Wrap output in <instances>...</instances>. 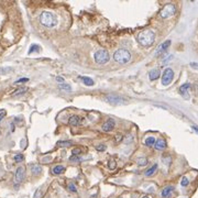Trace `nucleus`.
I'll use <instances>...</instances> for the list:
<instances>
[{
  "mask_svg": "<svg viewBox=\"0 0 198 198\" xmlns=\"http://www.w3.org/2000/svg\"><path fill=\"white\" fill-rule=\"evenodd\" d=\"M94 57H95L96 63L98 64H106L110 59L109 53H108V51H106V50L97 51V52L95 53V56H94Z\"/></svg>",
  "mask_w": 198,
  "mask_h": 198,
  "instance_id": "obj_5",
  "label": "nucleus"
},
{
  "mask_svg": "<svg viewBox=\"0 0 198 198\" xmlns=\"http://www.w3.org/2000/svg\"><path fill=\"white\" fill-rule=\"evenodd\" d=\"M190 67L198 69V63H190Z\"/></svg>",
  "mask_w": 198,
  "mask_h": 198,
  "instance_id": "obj_39",
  "label": "nucleus"
},
{
  "mask_svg": "<svg viewBox=\"0 0 198 198\" xmlns=\"http://www.w3.org/2000/svg\"><path fill=\"white\" fill-rule=\"evenodd\" d=\"M154 147H155L156 150H164L166 148V142H165L164 140H157L154 144Z\"/></svg>",
  "mask_w": 198,
  "mask_h": 198,
  "instance_id": "obj_14",
  "label": "nucleus"
},
{
  "mask_svg": "<svg viewBox=\"0 0 198 198\" xmlns=\"http://www.w3.org/2000/svg\"><path fill=\"white\" fill-rule=\"evenodd\" d=\"M41 197H42V189H41V188H39V189L35 192L33 198H41Z\"/></svg>",
  "mask_w": 198,
  "mask_h": 198,
  "instance_id": "obj_28",
  "label": "nucleus"
},
{
  "mask_svg": "<svg viewBox=\"0 0 198 198\" xmlns=\"http://www.w3.org/2000/svg\"><path fill=\"white\" fill-rule=\"evenodd\" d=\"M69 160H71V161H78V160H79V159H78L77 156H75V155H72V156H71V159H69Z\"/></svg>",
  "mask_w": 198,
  "mask_h": 198,
  "instance_id": "obj_40",
  "label": "nucleus"
},
{
  "mask_svg": "<svg viewBox=\"0 0 198 198\" xmlns=\"http://www.w3.org/2000/svg\"><path fill=\"white\" fill-rule=\"evenodd\" d=\"M106 100L108 101L110 105H114V106L124 105V104H126V100H123L121 97L114 96V95H109V96H107V97H106Z\"/></svg>",
  "mask_w": 198,
  "mask_h": 198,
  "instance_id": "obj_7",
  "label": "nucleus"
},
{
  "mask_svg": "<svg viewBox=\"0 0 198 198\" xmlns=\"http://www.w3.org/2000/svg\"><path fill=\"white\" fill-rule=\"evenodd\" d=\"M68 190H69V192H73V193H76V192H77L74 184H69V185H68Z\"/></svg>",
  "mask_w": 198,
  "mask_h": 198,
  "instance_id": "obj_30",
  "label": "nucleus"
},
{
  "mask_svg": "<svg viewBox=\"0 0 198 198\" xmlns=\"http://www.w3.org/2000/svg\"><path fill=\"white\" fill-rule=\"evenodd\" d=\"M80 152H81V150H80V149H74V150L72 151V154H73V155L77 156L80 153Z\"/></svg>",
  "mask_w": 198,
  "mask_h": 198,
  "instance_id": "obj_32",
  "label": "nucleus"
},
{
  "mask_svg": "<svg viewBox=\"0 0 198 198\" xmlns=\"http://www.w3.org/2000/svg\"><path fill=\"white\" fill-rule=\"evenodd\" d=\"M26 87H21V88H19L18 90H16L14 93H12V96H19V95H22V94H24L26 91Z\"/></svg>",
  "mask_w": 198,
  "mask_h": 198,
  "instance_id": "obj_22",
  "label": "nucleus"
},
{
  "mask_svg": "<svg viewBox=\"0 0 198 198\" xmlns=\"http://www.w3.org/2000/svg\"><path fill=\"white\" fill-rule=\"evenodd\" d=\"M193 129H194L195 131H197V132H198V128H197V127H195V126H194V127H193Z\"/></svg>",
  "mask_w": 198,
  "mask_h": 198,
  "instance_id": "obj_43",
  "label": "nucleus"
},
{
  "mask_svg": "<svg viewBox=\"0 0 198 198\" xmlns=\"http://www.w3.org/2000/svg\"><path fill=\"white\" fill-rule=\"evenodd\" d=\"M42 162L43 163H49V162H51V157L50 156H47V157H43Z\"/></svg>",
  "mask_w": 198,
  "mask_h": 198,
  "instance_id": "obj_37",
  "label": "nucleus"
},
{
  "mask_svg": "<svg viewBox=\"0 0 198 198\" xmlns=\"http://www.w3.org/2000/svg\"><path fill=\"white\" fill-rule=\"evenodd\" d=\"M24 160V156L22 155V154H17V155H14V161L17 162V163H20L22 161Z\"/></svg>",
  "mask_w": 198,
  "mask_h": 198,
  "instance_id": "obj_25",
  "label": "nucleus"
},
{
  "mask_svg": "<svg viewBox=\"0 0 198 198\" xmlns=\"http://www.w3.org/2000/svg\"><path fill=\"white\" fill-rule=\"evenodd\" d=\"M35 51H39V46H38V45H35V44H33L32 46L30 47L29 54H31V53H33V52H35Z\"/></svg>",
  "mask_w": 198,
  "mask_h": 198,
  "instance_id": "obj_29",
  "label": "nucleus"
},
{
  "mask_svg": "<svg viewBox=\"0 0 198 198\" xmlns=\"http://www.w3.org/2000/svg\"><path fill=\"white\" fill-rule=\"evenodd\" d=\"M143 198H149V197H147V196H145V197H143Z\"/></svg>",
  "mask_w": 198,
  "mask_h": 198,
  "instance_id": "obj_44",
  "label": "nucleus"
},
{
  "mask_svg": "<svg viewBox=\"0 0 198 198\" xmlns=\"http://www.w3.org/2000/svg\"><path fill=\"white\" fill-rule=\"evenodd\" d=\"M96 150L99 152H104L106 150V145H104V144H100V145H98V147H96Z\"/></svg>",
  "mask_w": 198,
  "mask_h": 198,
  "instance_id": "obj_31",
  "label": "nucleus"
},
{
  "mask_svg": "<svg viewBox=\"0 0 198 198\" xmlns=\"http://www.w3.org/2000/svg\"><path fill=\"white\" fill-rule=\"evenodd\" d=\"M156 169H157V164H154L152 167H150L149 169H147L145 171V176H152L153 174L155 173Z\"/></svg>",
  "mask_w": 198,
  "mask_h": 198,
  "instance_id": "obj_20",
  "label": "nucleus"
},
{
  "mask_svg": "<svg viewBox=\"0 0 198 198\" xmlns=\"http://www.w3.org/2000/svg\"><path fill=\"white\" fill-rule=\"evenodd\" d=\"M40 22L46 28H54L56 23H57V20H56L55 16L52 12L43 11L41 13V16H40Z\"/></svg>",
  "mask_w": 198,
  "mask_h": 198,
  "instance_id": "obj_2",
  "label": "nucleus"
},
{
  "mask_svg": "<svg viewBox=\"0 0 198 198\" xmlns=\"http://www.w3.org/2000/svg\"><path fill=\"white\" fill-rule=\"evenodd\" d=\"M137 163H138V165H140V166H145V165L148 164V160H147L145 157H140V159H138Z\"/></svg>",
  "mask_w": 198,
  "mask_h": 198,
  "instance_id": "obj_23",
  "label": "nucleus"
},
{
  "mask_svg": "<svg viewBox=\"0 0 198 198\" xmlns=\"http://www.w3.org/2000/svg\"><path fill=\"white\" fill-rule=\"evenodd\" d=\"M59 89L66 90V91H71V90H72V87H71L68 84H61L59 85Z\"/></svg>",
  "mask_w": 198,
  "mask_h": 198,
  "instance_id": "obj_24",
  "label": "nucleus"
},
{
  "mask_svg": "<svg viewBox=\"0 0 198 198\" xmlns=\"http://www.w3.org/2000/svg\"><path fill=\"white\" fill-rule=\"evenodd\" d=\"M12 68H0V74H4V73H8L7 71H11Z\"/></svg>",
  "mask_w": 198,
  "mask_h": 198,
  "instance_id": "obj_35",
  "label": "nucleus"
},
{
  "mask_svg": "<svg viewBox=\"0 0 198 198\" xmlns=\"http://www.w3.org/2000/svg\"><path fill=\"white\" fill-rule=\"evenodd\" d=\"M114 59L117 63L126 64L131 59V54L128 50H124V49H119V50H117L116 52H114Z\"/></svg>",
  "mask_w": 198,
  "mask_h": 198,
  "instance_id": "obj_3",
  "label": "nucleus"
},
{
  "mask_svg": "<svg viewBox=\"0 0 198 198\" xmlns=\"http://www.w3.org/2000/svg\"><path fill=\"white\" fill-rule=\"evenodd\" d=\"M72 145V141H59L56 147L57 148H68Z\"/></svg>",
  "mask_w": 198,
  "mask_h": 198,
  "instance_id": "obj_17",
  "label": "nucleus"
},
{
  "mask_svg": "<svg viewBox=\"0 0 198 198\" xmlns=\"http://www.w3.org/2000/svg\"><path fill=\"white\" fill-rule=\"evenodd\" d=\"M155 139L153 138V137H149L148 139L145 140V145L147 147H152V145H154L155 144Z\"/></svg>",
  "mask_w": 198,
  "mask_h": 198,
  "instance_id": "obj_21",
  "label": "nucleus"
},
{
  "mask_svg": "<svg viewBox=\"0 0 198 198\" xmlns=\"http://www.w3.org/2000/svg\"><path fill=\"white\" fill-rule=\"evenodd\" d=\"M175 12H176L175 6H174L173 4H167L162 8V10H161V12H160V16L161 18H163V19H167V18L174 16Z\"/></svg>",
  "mask_w": 198,
  "mask_h": 198,
  "instance_id": "obj_4",
  "label": "nucleus"
},
{
  "mask_svg": "<svg viewBox=\"0 0 198 198\" xmlns=\"http://www.w3.org/2000/svg\"><path fill=\"white\" fill-rule=\"evenodd\" d=\"M80 79L83 80V83H84L86 86H93L94 85V80L91 78H89V77H85V76H80L79 77Z\"/></svg>",
  "mask_w": 198,
  "mask_h": 198,
  "instance_id": "obj_18",
  "label": "nucleus"
},
{
  "mask_svg": "<svg viewBox=\"0 0 198 198\" xmlns=\"http://www.w3.org/2000/svg\"><path fill=\"white\" fill-rule=\"evenodd\" d=\"M189 87H190V84H188V83L182 85L181 87H179V94H181L182 96H184L186 99L189 98V95H188V89H189Z\"/></svg>",
  "mask_w": 198,
  "mask_h": 198,
  "instance_id": "obj_10",
  "label": "nucleus"
},
{
  "mask_svg": "<svg viewBox=\"0 0 198 198\" xmlns=\"http://www.w3.org/2000/svg\"><path fill=\"white\" fill-rule=\"evenodd\" d=\"M160 76H161V72L159 71V69H153V71H151L150 74H149V77H150V79L151 80L157 79Z\"/></svg>",
  "mask_w": 198,
  "mask_h": 198,
  "instance_id": "obj_15",
  "label": "nucleus"
},
{
  "mask_svg": "<svg viewBox=\"0 0 198 198\" xmlns=\"http://www.w3.org/2000/svg\"><path fill=\"white\" fill-rule=\"evenodd\" d=\"M195 89L197 90V93H198V80L196 81V83H195Z\"/></svg>",
  "mask_w": 198,
  "mask_h": 198,
  "instance_id": "obj_41",
  "label": "nucleus"
},
{
  "mask_svg": "<svg viewBox=\"0 0 198 198\" xmlns=\"http://www.w3.org/2000/svg\"><path fill=\"white\" fill-rule=\"evenodd\" d=\"M188 183H189V181H188V178H187V177H183V178H182V182H181L182 186H184V187H185V186L188 185Z\"/></svg>",
  "mask_w": 198,
  "mask_h": 198,
  "instance_id": "obj_27",
  "label": "nucleus"
},
{
  "mask_svg": "<svg viewBox=\"0 0 198 198\" xmlns=\"http://www.w3.org/2000/svg\"><path fill=\"white\" fill-rule=\"evenodd\" d=\"M25 177V167H23V166H19L17 169V171H16V183L17 184H19V183H21L23 179H24Z\"/></svg>",
  "mask_w": 198,
  "mask_h": 198,
  "instance_id": "obj_8",
  "label": "nucleus"
},
{
  "mask_svg": "<svg viewBox=\"0 0 198 198\" xmlns=\"http://www.w3.org/2000/svg\"><path fill=\"white\" fill-rule=\"evenodd\" d=\"M174 78V72L172 68H165V71L163 72L162 75V84L164 86H167L172 83V80Z\"/></svg>",
  "mask_w": 198,
  "mask_h": 198,
  "instance_id": "obj_6",
  "label": "nucleus"
},
{
  "mask_svg": "<svg viewBox=\"0 0 198 198\" xmlns=\"http://www.w3.org/2000/svg\"><path fill=\"white\" fill-rule=\"evenodd\" d=\"M56 80L59 81V84H64V78H63V77H59V76H57V77H56Z\"/></svg>",
  "mask_w": 198,
  "mask_h": 198,
  "instance_id": "obj_38",
  "label": "nucleus"
},
{
  "mask_svg": "<svg viewBox=\"0 0 198 198\" xmlns=\"http://www.w3.org/2000/svg\"><path fill=\"white\" fill-rule=\"evenodd\" d=\"M68 123H69L71 126H75V127L81 126V119H80L78 116H71L69 119H68Z\"/></svg>",
  "mask_w": 198,
  "mask_h": 198,
  "instance_id": "obj_11",
  "label": "nucleus"
},
{
  "mask_svg": "<svg viewBox=\"0 0 198 198\" xmlns=\"http://www.w3.org/2000/svg\"><path fill=\"white\" fill-rule=\"evenodd\" d=\"M29 78H20V79H18L14 84H20V83H25V81H28Z\"/></svg>",
  "mask_w": 198,
  "mask_h": 198,
  "instance_id": "obj_33",
  "label": "nucleus"
},
{
  "mask_svg": "<svg viewBox=\"0 0 198 198\" xmlns=\"http://www.w3.org/2000/svg\"><path fill=\"white\" fill-rule=\"evenodd\" d=\"M155 40V34L152 30H143L138 35V42L144 47L151 46Z\"/></svg>",
  "mask_w": 198,
  "mask_h": 198,
  "instance_id": "obj_1",
  "label": "nucleus"
},
{
  "mask_svg": "<svg viewBox=\"0 0 198 198\" xmlns=\"http://www.w3.org/2000/svg\"><path fill=\"white\" fill-rule=\"evenodd\" d=\"M114 124H116V122H114V119H108V120L102 124V130L105 131V132H109V131L114 130Z\"/></svg>",
  "mask_w": 198,
  "mask_h": 198,
  "instance_id": "obj_9",
  "label": "nucleus"
},
{
  "mask_svg": "<svg viewBox=\"0 0 198 198\" xmlns=\"http://www.w3.org/2000/svg\"><path fill=\"white\" fill-rule=\"evenodd\" d=\"M64 166L63 165H55L54 167L52 169V173L55 174V175H59V174H62L64 172Z\"/></svg>",
  "mask_w": 198,
  "mask_h": 198,
  "instance_id": "obj_16",
  "label": "nucleus"
},
{
  "mask_svg": "<svg viewBox=\"0 0 198 198\" xmlns=\"http://www.w3.org/2000/svg\"><path fill=\"white\" fill-rule=\"evenodd\" d=\"M4 111H2V112L0 114V121H1V119L4 118Z\"/></svg>",
  "mask_w": 198,
  "mask_h": 198,
  "instance_id": "obj_42",
  "label": "nucleus"
},
{
  "mask_svg": "<svg viewBox=\"0 0 198 198\" xmlns=\"http://www.w3.org/2000/svg\"><path fill=\"white\" fill-rule=\"evenodd\" d=\"M132 140H133V138H132V135L131 134H129L128 135V139H126V143H131V142H132Z\"/></svg>",
  "mask_w": 198,
  "mask_h": 198,
  "instance_id": "obj_34",
  "label": "nucleus"
},
{
  "mask_svg": "<svg viewBox=\"0 0 198 198\" xmlns=\"http://www.w3.org/2000/svg\"><path fill=\"white\" fill-rule=\"evenodd\" d=\"M116 165H117L116 161H114V160H109V162H108V166H109L110 169H116Z\"/></svg>",
  "mask_w": 198,
  "mask_h": 198,
  "instance_id": "obj_26",
  "label": "nucleus"
},
{
  "mask_svg": "<svg viewBox=\"0 0 198 198\" xmlns=\"http://www.w3.org/2000/svg\"><path fill=\"white\" fill-rule=\"evenodd\" d=\"M174 192V187L173 186H166L165 188H163V190H162V193H161V196L163 198H167L169 197L171 195H172V193Z\"/></svg>",
  "mask_w": 198,
  "mask_h": 198,
  "instance_id": "obj_12",
  "label": "nucleus"
},
{
  "mask_svg": "<svg viewBox=\"0 0 198 198\" xmlns=\"http://www.w3.org/2000/svg\"><path fill=\"white\" fill-rule=\"evenodd\" d=\"M169 44H171V41L169 40H167V41H165L164 43H162L160 46L157 47V50H156V55H160V53H162V52H164L167 47L169 46Z\"/></svg>",
  "mask_w": 198,
  "mask_h": 198,
  "instance_id": "obj_13",
  "label": "nucleus"
},
{
  "mask_svg": "<svg viewBox=\"0 0 198 198\" xmlns=\"http://www.w3.org/2000/svg\"><path fill=\"white\" fill-rule=\"evenodd\" d=\"M31 171H32V174L36 176V175H39V174H41V172H42V167H41L40 165H32Z\"/></svg>",
  "mask_w": 198,
  "mask_h": 198,
  "instance_id": "obj_19",
  "label": "nucleus"
},
{
  "mask_svg": "<svg viewBox=\"0 0 198 198\" xmlns=\"http://www.w3.org/2000/svg\"><path fill=\"white\" fill-rule=\"evenodd\" d=\"M114 140H116V141H117V142H120V141H121V140H122V135H121V134H118V135H116V137H114Z\"/></svg>",
  "mask_w": 198,
  "mask_h": 198,
  "instance_id": "obj_36",
  "label": "nucleus"
}]
</instances>
